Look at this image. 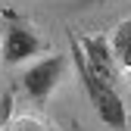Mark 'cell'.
<instances>
[{"label":"cell","mask_w":131,"mask_h":131,"mask_svg":"<svg viewBox=\"0 0 131 131\" xmlns=\"http://www.w3.org/2000/svg\"><path fill=\"white\" fill-rule=\"evenodd\" d=\"M62 72H66V56H59V53L47 56V59L28 66V69L22 72V88H25V94L35 103H44L47 97H50V91L59 84Z\"/></svg>","instance_id":"cell-3"},{"label":"cell","mask_w":131,"mask_h":131,"mask_svg":"<svg viewBox=\"0 0 131 131\" xmlns=\"http://www.w3.org/2000/svg\"><path fill=\"white\" fill-rule=\"evenodd\" d=\"M0 41H3V25H0Z\"/></svg>","instance_id":"cell-9"},{"label":"cell","mask_w":131,"mask_h":131,"mask_svg":"<svg viewBox=\"0 0 131 131\" xmlns=\"http://www.w3.org/2000/svg\"><path fill=\"white\" fill-rule=\"evenodd\" d=\"M3 16H6V31H3V41H0V50H3V62L6 66L25 62V59L38 56L47 47L25 19H19L16 13H3Z\"/></svg>","instance_id":"cell-2"},{"label":"cell","mask_w":131,"mask_h":131,"mask_svg":"<svg viewBox=\"0 0 131 131\" xmlns=\"http://www.w3.org/2000/svg\"><path fill=\"white\" fill-rule=\"evenodd\" d=\"M9 116H13V94H3L0 97V131H3V125H6Z\"/></svg>","instance_id":"cell-7"},{"label":"cell","mask_w":131,"mask_h":131,"mask_svg":"<svg viewBox=\"0 0 131 131\" xmlns=\"http://www.w3.org/2000/svg\"><path fill=\"white\" fill-rule=\"evenodd\" d=\"M3 131H47V128L35 116H9L6 125H3Z\"/></svg>","instance_id":"cell-6"},{"label":"cell","mask_w":131,"mask_h":131,"mask_svg":"<svg viewBox=\"0 0 131 131\" xmlns=\"http://www.w3.org/2000/svg\"><path fill=\"white\" fill-rule=\"evenodd\" d=\"M81 44V53H84V62L91 66L94 75H100L103 81L116 84L119 81V59L112 53V44L100 35H91V38H78Z\"/></svg>","instance_id":"cell-4"},{"label":"cell","mask_w":131,"mask_h":131,"mask_svg":"<svg viewBox=\"0 0 131 131\" xmlns=\"http://www.w3.org/2000/svg\"><path fill=\"white\" fill-rule=\"evenodd\" d=\"M84 3H103V0H84Z\"/></svg>","instance_id":"cell-8"},{"label":"cell","mask_w":131,"mask_h":131,"mask_svg":"<svg viewBox=\"0 0 131 131\" xmlns=\"http://www.w3.org/2000/svg\"><path fill=\"white\" fill-rule=\"evenodd\" d=\"M112 53H116V59L125 66V69H131V19H125L119 28H116V35H112Z\"/></svg>","instance_id":"cell-5"},{"label":"cell","mask_w":131,"mask_h":131,"mask_svg":"<svg viewBox=\"0 0 131 131\" xmlns=\"http://www.w3.org/2000/svg\"><path fill=\"white\" fill-rule=\"evenodd\" d=\"M69 41H72V59L78 66V78H81V84H84V91L91 97V106L97 109V116H100L109 128L128 131V109L122 103V97L116 94V84H109V81H103L100 75L91 72V66L84 62V53H81V44H78V38L72 35V31H69Z\"/></svg>","instance_id":"cell-1"}]
</instances>
